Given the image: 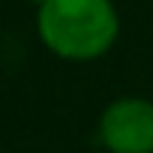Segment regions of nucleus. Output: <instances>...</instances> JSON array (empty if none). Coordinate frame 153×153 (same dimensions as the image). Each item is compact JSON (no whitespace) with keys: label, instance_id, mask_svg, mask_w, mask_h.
<instances>
[{"label":"nucleus","instance_id":"nucleus-1","mask_svg":"<svg viewBox=\"0 0 153 153\" xmlns=\"http://www.w3.org/2000/svg\"><path fill=\"white\" fill-rule=\"evenodd\" d=\"M37 34L60 60L91 62L114 48L119 14L111 0H45L37 9Z\"/></svg>","mask_w":153,"mask_h":153},{"label":"nucleus","instance_id":"nucleus-2","mask_svg":"<svg viewBox=\"0 0 153 153\" xmlns=\"http://www.w3.org/2000/svg\"><path fill=\"white\" fill-rule=\"evenodd\" d=\"M99 142L108 153H153V102L114 99L99 116Z\"/></svg>","mask_w":153,"mask_h":153},{"label":"nucleus","instance_id":"nucleus-3","mask_svg":"<svg viewBox=\"0 0 153 153\" xmlns=\"http://www.w3.org/2000/svg\"><path fill=\"white\" fill-rule=\"evenodd\" d=\"M26 3H34V6H37V9H40V6H43L45 0H26Z\"/></svg>","mask_w":153,"mask_h":153}]
</instances>
